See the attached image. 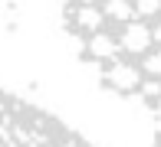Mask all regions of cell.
<instances>
[{"label":"cell","instance_id":"obj_1","mask_svg":"<svg viewBox=\"0 0 161 147\" xmlns=\"http://www.w3.org/2000/svg\"><path fill=\"white\" fill-rule=\"evenodd\" d=\"M63 26L102 85L161 121V0H63Z\"/></svg>","mask_w":161,"mask_h":147},{"label":"cell","instance_id":"obj_2","mask_svg":"<svg viewBox=\"0 0 161 147\" xmlns=\"http://www.w3.org/2000/svg\"><path fill=\"white\" fill-rule=\"evenodd\" d=\"M0 147H96L40 105L0 88Z\"/></svg>","mask_w":161,"mask_h":147}]
</instances>
